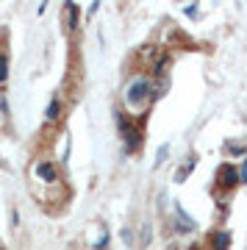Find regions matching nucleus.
<instances>
[{"mask_svg": "<svg viewBox=\"0 0 247 250\" xmlns=\"http://www.w3.org/2000/svg\"><path fill=\"white\" fill-rule=\"evenodd\" d=\"M150 98H153L150 75H136V78L128 81V86H125V103H128L131 111L142 114V111L147 108V103H150Z\"/></svg>", "mask_w": 247, "mask_h": 250, "instance_id": "1", "label": "nucleus"}, {"mask_svg": "<svg viewBox=\"0 0 247 250\" xmlns=\"http://www.w3.org/2000/svg\"><path fill=\"white\" fill-rule=\"evenodd\" d=\"M34 170H36V175H39L44 184H56V181H59V170H56V164L50 159H39Z\"/></svg>", "mask_w": 247, "mask_h": 250, "instance_id": "2", "label": "nucleus"}, {"mask_svg": "<svg viewBox=\"0 0 247 250\" xmlns=\"http://www.w3.org/2000/svg\"><path fill=\"white\" fill-rule=\"evenodd\" d=\"M217 181H220V187L222 189H233L239 184V170L236 167H230V164H222L220 170H217Z\"/></svg>", "mask_w": 247, "mask_h": 250, "instance_id": "3", "label": "nucleus"}, {"mask_svg": "<svg viewBox=\"0 0 247 250\" xmlns=\"http://www.w3.org/2000/svg\"><path fill=\"white\" fill-rule=\"evenodd\" d=\"M211 245H214V250H228L230 236L225 231H217V233H211Z\"/></svg>", "mask_w": 247, "mask_h": 250, "instance_id": "4", "label": "nucleus"}, {"mask_svg": "<svg viewBox=\"0 0 247 250\" xmlns=\"http://www.w3.org/2000/svg\"><path fill=\"white\" fill-rule=\"evenodd\" d=\"M64 11H67V28L75 31V28H78V6H75V3H67Z\"/></svg>", "mask_w": 247, "mask_h": 250, "instance_id": "5", "label": "nucleus"}, {"mask_svg": "<svg viewBox=\"0 0 247 250\" xmlns=\"http://www.w3.org/2000/svg\"><path fill=\"white\" fill-rule=\"evenodd\" d=\"M59 117H62V100L53 98V100H50V106H47V120H50V123H56Z\"/></svg>", "mask_w": 247, "mask_h": 250, "instance_id": "6", "label": "nucleus"}, {"mask_svg": "<svg viewBox=\"0 0 247 250\" xmlns=\"http://www.w3.org/2000/svg\"><path fill=\"white\" fill-rule=\"evenodd\" d=\"M194 164H197V159H194V156H189V161H186L184 167H181V170H178L175 181H186V178H189V172L194 170Z\"/></svg>", "mask_w": 247, "mask_h": 250, "instance_id": "7", "label": "nucleus"}, {"mask_svg": "<svg viewBox=\"0 0 247 250\" xmlns=\"http://www.w3.org/2000/svg\"><path fill=\"white\" fill-rule=\"evenodd\" d=\"M6 78H9V53L0 50V83H6Z\"/></svg>", "mask_w": 247, "mask_h": 250, "instance_id": "8", "label": "nucleus"}, {"mask_svg": "<svg viewBox=\"0 0 247 250\" xmlns=\"http://www.w3.org/2000/svg\"><path fill=\"white\" fill-rule=\"evenodd\" d=\"M164 156H167V145H164V147L159 150V159H156V167H161V164H164Z\"/></svg>", "mask_w": 247, "mask_h": 250, "instance_id": "9", "label": "nucleus"}, {"mask_svg": "<svg viewBox=\"0 0 247 250\" xmlns=\"http://www.w3.org/2000/svg\"><path fill=\"white\" fill-rule=\"evenodd\" d=\"M239 178H242V184H247V156H245V167H242V172H239Z\"/></svg>", "mask_w": 247, "mask_h": 250, "instance_id": "10", "label": "nucleus"}, {"mask_svg": "<svg viewBox=\"0 0 247 250\" xmlns=\"http://www.w3.org/2000/svg\"><path fill=\"white\" fill-rule=\"evenodd\" d=\"M189 250H197V245H194V248H189Z\"/></svg>", "mask_w": 247, "mask_h": 250, "instance_id": "11", "label": "nucleus"}]
</instances>
